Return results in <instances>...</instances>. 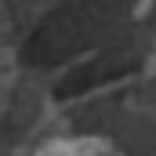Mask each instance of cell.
<instances>
[{
  "mask_svg": "<svg viewBox=\"0 0 156 156\" xmlns=\"http://www.w3.org/2000/svg\"><path fill=\"white\" fill-rule=\"evenodd\" d=\"M109 142L98 134H66L40 145V156H105Z\"/></svg>",
  "mask_w": 156,
  "mask_h": 156,
  "instance_id": "6da1fadb",
  "label": "cell"
}]
</instances>
